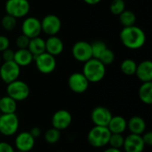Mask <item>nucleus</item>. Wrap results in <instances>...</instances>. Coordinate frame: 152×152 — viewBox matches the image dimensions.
I'll list each match as a JSON object with an SVG mask.
<instances>
[{
  "label": "nucleus",
  "instance_id": "nucleus-1",
  "mask_svg": "<svg viewBox=\"0 0 152 152\" xmlns=\"http://www.w3.org/2000/svg\"><path fill=\"white\" fill-rule=\"evenodd\" d=\"M119 38L122 45L131 50L140 49L146 43L145 32L135 25L123 27L119 34Z\"/></svg>",
  "mask_w": 152,
  "mask_h": 152
},
{
  "label": "nucleus",
  "instance_id": "nucleus-2",
  "mask_svg": "<svg viewBox=\"0 0 152 152\" xmlns=\"http://www.w3.org/2000/svg\"><path fill=\"white\" fill-rule=\"evenodd\" d=\"M82 73L89 83H98L105 77L106 66L99 59L92 58L84 63Z\"/></svg>",
  "mask_w": 152,
  "mask_h": 152
},
{
  "label": "nucleus",
  "instance_id": "nucleus-3",
  "mask_svg": "<svg viewBox=\"0 0 152 152\" xmlns=\"http://www.w3.org/2000/svg\"><path fill=\"white\" fill-rule=\"evenodd\" d=\"M111 133L107 126H94L87 134L88 143L94 148H102L109 144Z\"/></svg>",
  "mask_w": 152,
  "mask_h": 152
},
{
  "label": "nucleus",
  "instance_id": "nucleus-4",
  "mask_svg": "<svg viewBox=\"0 0 152 152\" xmlns=\"http://www.w3.org/2000/svg\"><path fill=\"white\" fill-rule=\"evenodd\" d=\"M6 14H9L16 19L26 17L30 10L28 0H6L4 4Z\"/></svg>",
  "mask_w": 152,
  "mask_h": 152
},
{
  "label": "nucleus",
  "instance_id": "nucleus-5",
  "mask_svg": "<svg viewBox=\"0 0 152 152\" xmlns=\"http://www.w3.org/2000/svg\"><path fill=\"white\" fill-rule=\"evenodd\" d=\"M30 93L29 86L22 80H15L7 84L6 94L9 97L12 98L16 102H21L26 100Z\"/></svg>",
  "mask_w": 152,
  "mask_h": 152
},
{
  "label": "nucleus",
  "instance_id": "nucleus-6",
  "mask_svg": "<svg viewBox=\"0 0 152 152\" xmlns=\"http://www.w3.org/2000/svg\"><path fill=\"white\" fill-rule=\"evenodd\" d=\"M20 121L15 113L0 116V134L4 136L14 135L19 129Z\"/></svg>",
  "mask_w": 152,
  "mask_h": 152
},
{
  "label": "nucleus",
  "instance_id": "nucleus-7",
  "mask_svg": "<svg viewBox=\"0 0 152 152\" xmlns=\"http://www.w3.org/2000/svg\"><path fill=\"white\" fill-rule=\"evenodd\" d=\"M35 65L37 70L42 74H51L54 71L56 68V59L55 56L45 52L37 56H34Z\"/></svg>",
  "mask_w": 152,
  "mask_h": 152
},
{
  "label": "nucleus",
  "instance_id": "nucleus-8",
  "mask_svg": "<svg viewBox=\"0 0 152 152\" xmlns=\"http://www.w3.org/2000/svg\"><path fill=\"white\" fill-rule=\"evenodd\" d=\"M20 74V67L13 61H4L0 65V78L6 85L17 80Z\"/></svg>",
  "mask_w": 152,
  "mask_h": 152
},
{
  "label": "nucleus",
  "instance_id": "nucleus-9",
  "mask_svg": "<svg viewBox=\"0 0 152 152\" xmlns=\"http://www.w3.org/2000/svg\"><path fill=\"white\" fill-rule=\"evenodd\" d=\"M71 53L75 60L79 62L85 63L86 61L93 58L91 44L83 40L77 41L73 45Z\"/></svg>",
  "mask_w": 152,
  "mask_h": 152
},
{
  "label": "nucleus",
  "instance_id": "nucleus-10",
  "mask_svg": "<svg viewBox=\"0 0 152 152\" xmlns=\"http://www.w3.org/2000/svg\"><path fill=\"white\" fill-rule=\"evenodd\" d=\"M42 31L47 36H56L61 28V20L55 14H47L41 20Z\"/></svg>",
  "mask_w": 152,
  "mask_h": 152
},
{
  "label": "nucleus",
  "instance_id": "nucleus-11",
  "mask_svg": "<svg viewBox=\"0 0 152 152\" xmlns=\"http://www.w3.org/2000/svg\"><path fill=\"white\" fill-rule=\"evenodd\" d=\"M42 32L41 20L36 17L30 16L24 19L21 23V34L29 38L38 37Z\"/></svg>",
  "mask_w": 152,
  "mask_h": 152
},
{
  "label": "nucleus",
  "instance_id": "nucleus-12",
  "mask_svg": "<svg viewBox=\"0 0 152 152\" xmlns=\"http://www.w3.org/2000/svg\"><path fill=\"white\" fill-rule=\"evenodd\" d=\"M68 85L72 92L76 94H83L88 89L89 81L82 72H74L69 76Z\"/></svg>",
  "mask_w": 152,
  "mask_h": 152
},
{
  "label": "nucleus",
  "instance_id": "nucleus-13",
  "mask_svg": "<svg viewBox=\"0 0 152 152\" xmlns=\"http://www.w3.org/2000/svg\"><path fill=\"white\" fill-rule=\"evenodd\" d=\"M111 118L112 114L110 110L102 106L95 107L91 113V119L93 123L94 126H108Z\"/></svg>",
  "mask_w": 152,
  "mask_h": 152
},
{
  "label": "nucleus",
  "instance_id": "nucleus-14",
  "mask_svg": "<svg viewBox=\"0 0 152 152\" xmlns=\"http://www.w3.org/2000/svg\"><path fill=\"white\" fill-rule=\"evenodd\" d=\"M72 123V116L66 110H60L54 112L52 117V126L60 131L67 129Z\"/></svg>",
  "mask_w": 152,
  "mask_h": 152
},
{
  "label": "nucleus",
  "instance_id": "nucleus-15",
  "mask_svg": "<svg viewBox=\"0 0 152 152\" xmlns=\"http://www.w3.org/2000/svg\"><path fill=\"white\" fill-rule=\"evenodd\" d=\"M35 138L30 134L29 132H20L19 133L14 140V146L17 151L28 152L35 146Z\"/></svg>",
  "mask_w": 152,
  "mask_h": 152
},
{
  "label": "nucleus",
  "instance_id": "nucleus-16",
  "mask_svg": "<svg viewBox=\"0 0 152 152\" xmlns=\"http://www.w3.org/2000/svg\"><path fill=\"white\" fill-rule=\"evenodd\" d=\"M123 148L125 152H143L145 144L142 135L130 134L125 138Z\"/></svg>",
  "mask_w": 152,
  "mask_h": 152
},
{
  "label": "nucleus",
  "instance_id": "nucleus-17",
  "mask_svg": "<svg viewBox=\"0 0 152 152\" xmlns=\"http://www.w3.org/2000/svg\"><path fill=\"white\" fill-rule=\"evenodd\" d=\"M140 81L152 82V61L150 60H145L137 64L135 74Z\"/></svg>",
  "mask_w": 152,
  "mask_h": 152
},
{
  "label": "nucleus",
  "instance_id": "nucleus-18",
  "mask_svg": "<svg viewBox=\"0 0 152 152\" xmlns=\"http://www.w3.org/2000/svg\"><path fill=\"white\" fill-rule=\"evenodd\" d=\"M64 50V44L62 40L57 36H50L45 40V52L57 56L60 55Z\"/></svg>",
  "mask_w": 152,
  "mask_h": 152
},
{
  "label": "nucleus",
  "instance_id": "nucleus-19",
  "mask_svg": "<svg viewBox=\"0 0 152 152\" xmlns=\"http://www.w3.org/2000/svg\"><path fill=\"white\" fill-rule=\"evenodd\" d=\"M107 127L111 134H123L127 129V121L122 116H112Z\"/></svg>",
  "mask_w": 152,
  "mask_h": 152
},
{
  "label": "nucleus",
  "instance_id": "nucleus-20",
  "mask_svg": "<svg viewBox=\"0 0 152 152\" xmlns=\"http://www.w3.org/2000/svg\"><path fill=\"white\" fill-rule=\"evenodd\" d=\"M34 61L33 54L29 52L28 48L26 49H18L14 52L13 61L18 64L20 67H27Z\"/></svg>",
  "mask_w": 152,
  "mask_h": 152
},
{
  "label": "nucleus",
  "instance_id": "nucleus-21",
  "mask_svg": "<svg viewBox=\"0 0 152 152\" xmlns=\"http://www.w3.org/2000/svg\"><path fill=\"white\" fill-rule=\"evenodd\" d=\"M127 129L131 134L142 135L146 130V122L140 116H134L127 121Z\"/></svg>",
  "mask_w": 152,
  "mask_h": 152
},
{
  "label": "nucleus",
  "instance_id": "nucleus-22",
  "mask_svg": "<svg viewBox=\"0 0 152 152\" xmlns=\"http://www.w3.org/2000/svg\"><path fill=\"white\" fill-rule=\"evenodd\" d=\"M28 49L33 56H37L45 52V40L39 36L30 38Z\"/></svg>",
  "mask_w": 152,
  "mask_h": 152
},
{
  "label": "nucleus",
  "instance_id": "nucleus-23",
  "mask_svg": "<svg viewBox=\"0 0 152 152\" xmlns=\"http://www.w3.org/2000/svg\"><path fill=\"white\" fill-rule=\"evenodd\" d=\"M17 110V102L8 95L3 96L0 99V111L2 114L15 113Z\"/></svg>",
  "mask_w": 152,
  "mask_h": 152
},
{
  "label": "nucleus",
  "instance_id": "nucleus-24",
  "mask_svg": "<svg viewBox=\"0 0 152 152\" xmlns=\"http://www.w3.org/2000/svg\"><path fill=\"white\" fill-rule=\"evenodd\" d=\"M139 98L140 100L147 104H152V82H144L139 88Z\"/></svg>",
  "mask_w": 152,
  "mask_h": 152
},
{
  "label": "nucleus",
  "instance_id": "nucleus-25",
  "mask_svg": "<svg viewBox=\"0 0 152 152\" xmlns=\"http://www.w3.org/2000/svg\"><path fill=\"white\" fill-rule=\"evenodd\" d=\"M119 21L123 27H130L135 24L136 15L134 12L130 10H125L119 15Z\"/></svg>",
  "mask_w": 152,
  "mask_h": 152
},
{
  "label": "nucleus",
  "instance_id": "nucleus-26",
  "mask_svg": "<svg viewBox=\"0 0 152 152\" xmlns=\"http://www.w3.org/2000/svg\"><path fill=\"white\" fill-rule=\"evenodd\" d=\"M137 63L132 59H126L120 64V70L126 76H133L135 74Z\"/></svg>",
  "mask_w": 152,
  "mask_h": 152
},
{
  "label": "nucleus",
  "instance_id": "nucleus-27",
  "mask_svg": "<svg viewBox=\"0 0 152 152\" xmlns=\"http://www.w3.org/2000/svg\"><path fill=\"white\" fill-rule=\"evenodd\" d=\"M91 48H92L93 58L99 59L101 57V55L104 53V51L108 48V46L103 41L97 40L91 44Z\"/></svg>",
  "mask_w": 152,
  "mask_h": 152
},
{
  "label": "nucleus",
  "instance_id": "nucleus-28",
  "mask_svg": "<svg viewBox=\"0 0 152 152\" xmlns=\"http://www.w3.org/2000/svg\"><path fill=\"white\" fill-rule=\"evenodd\" d=\"M1 25L3 27V28L6 31H12L17 25V19L9 15V14H5L2 20H1Z\"/></svg>",
  "mask_w": 152,
  "mask_h": 152
},
{
  "label": "nucleus",
  "instance_id": "nucleus-29",
  "mask_svg": "<svg viewBox=\"0 0 152 152\" xmlns=\"http://www.w3.org/2000/svg\"><path fill=\"white\" fill-rule=\"evenodd\" d=\"M61 138V131L56 128H50L45 134V140L49 144L56 143Z\"/></svg>",
  "mask_w": 152,
  "mask_h": 152
},
{
  "label": "nucleus",
  "instance_id": "nucleus-30",
  "mask_svg": "<svg viewBox=\"0 0 152 152\" xmlns=\"http://www.w3.org/2000/svg\"><path fill=\"white\" fill-rule=\"evenodd\" d=\"M126 10V3L124 0H112L110 4V11L113 15L118 16Z\"/></svg>",
  "mask_w": 152,
  "mask_h": 152
},
{
  "label": "nucleus",
  "instance_id": "nucleus-31",
  "mask_svg": "<svg viewBox=\"0 0 152 152\" xmlns=\"http://www.w3.org/2000/svg\"><path fill=\"white\" fill-rule=\"evenodd\" d=\"M124 141H125V137L123 136V134H111L110 141H109V144H110V147L116 148V149H121V148H123Z\"/></svg>",
  "mask_w": 152,
  "mask_h": 152
},
{
  "label": "nucleus",
  "instance_id": "nucleus-32",
  "mask_svg": "<svg viewBox=\"0 0 152 152\" xmlns=\"http://www.w3.org/2000/svg\"><path fill=\"white\" fill-rule=\"evenodd\" d=\"M99 60L105 65H110L113 63V61H115V53L112 50L107 48L104 53L101 55V57L99 58Z\"/></svg>",
  "mask_w": 152,
  "mask_h": 152
},
{
  "label": "nucleus",
  "instance_id": "nucleus-33",
  "mask_svg": "<svg viewBox=\"0 0 152 152\" xmlns=\"http://www.w3.org/2000/svg\"><path fill=\"white\" fill-rule=\"evenodd\" d=\"M29 40H30L29 37H28L27 36H25L23 34H20L17 37V38L15 40V45L18 49H26L28 46Z\"/></svg>",
  "mask_w": 152,
  "mask_h": 152
},
{
  "label": "nucleus",
  "instance_id": "nucleus-34",
  "mask_svg": "<svg viewBox=\"0 0 152 152\" xmlns=\"http://www.w3.org/2000/svg\"><path fill=\"white\" fill-rule=\"evenodd\" d=\"M1 53V59L4 60V61H13V57H14V51L12 50L11 48H7L4 51H3Z\"/></svg>",
  "mask_w": 152,
  "mask_h": 152
},
{
  "label": "nucleus",
  "instance_id": "nucleus-35",
  "mask_svg": "<svg viewBox=\"0 0 152 152\" xmlns=\"http://www.w3.org/2000/svg\"><path fill=\"white\" fill-rule=\"evenodd\" d=\"M10 46V40L7 37L0 35V53L4 51L5 49L9 48Z\"/></svg>",
  "mask_w": 152,
  "mask_h": 152
},
{
  "label": "nucleus",
  "instance_id": "nucleus-36",
  "mask_svg": "<svg viewBox=\"0 0 152 152\" xmlns=\"http://www.w3.org/2000/svg\"><path fill=\"white\" fill-rule=\"evenodd\" d=\"M0 152H15V151L10 143L6 142H0Z\"/></svg>",
  "mask_w": 152,
  "mask_h": 152
},
{
  "label": "nucleus",
  "instance_id": "nucleus-37",
  "mask_svg": "<svg viewBox=\"0 0 152 152\" xmlns=\"http://www.w3.org/2000/svg\"><path fill=\"white\" fill-rule=\"evenodd\" d=\"M142 140H143V142L145 145L147 146H151L152 145V133L150 132H146V133H143L142 134Z\"/></svg>",
  "mask_w": 152,
  "mask_h": 152
},
{
  "label": "nucleus",
  "instance_id": "nucleus-38",
  "mask_svg": "<svg viewBox=\"0 0 152 152\" xmlns=\"http://www.w3.org/2000/svg\"><path fill=\"white\" fill-rule=\"evenodd\" d=\"M29 133L36 139V138H37V137H39L41 135V129L39 127H37V126H35V127H32L30 129Z\"/></svg>",
  "mask_w": 152,
  "mask_h": 152
},
{
  "label": "nucleus",
  "instance_id": "nucleus-39",
  "mask_svg": "<svg viewBox=\"0 0 152 152\" xmlns=\"http://www.w3.org/2000/svg\"><path fill=\"white\" fill-rule=\"evenodd\" d=\"M86 4H90V5H94V4H99L102 0H83Z\"/></svg>",
  "mask_w": 152,
  "mask_h": 152
},
{
  "label": "nucleus",
  "instance_id": "nucleus-40",
  "mask_svg": "<svg viewBox=\"0 0 152 152\" xmlns=\"http://www.w3.org/2000/svg\"><path fill=\"white\" fill-rule=\"evenodd\" d=\"M103 152H122L120 149H116V148H112V147H109L107 148Z\"/></svg>",
  "mask_w": 152,
  "mask_h": 152
},
{
  "label": "nucleus",
  "instance_id": "nucleus-41",
  "mask_svg": "<svg viewBox=\"0 0 152 152\" xmlns=\"http://www.w3.org/2000/svg\"><path fill=\"white\" fill-rule=\"evenodd\" d=\"M1 61H2V59H1V53H0V64H1Z\"/></svg>",
  "mask_w": 152,
  "mask_h": 152
},
{
  "label": "nucleus",
  "instance_id": "nucleus-42",
  "mask_svg": "<svg viewBox=\"0 0 152 152\" xmlns=\"http://www.w3.org/2000/svg\"><path fill=\"white\" fill-rule=\"evenodd\" d=\"M15 152H24V151H15Z\"/></svg>",
  "mask_w": 152,
  "mask_h": 152
},
{
  "label": "nucleus",
  "instance_id": "nucleus-43",
  "mask_svg": "<svg viewBox=\"0 0 152 152\" xmlns=\"http://www.w3.org/2000/svg\"><path fill=\"white\" fill-rule=\"evenodd\" d=\"M58 152H64V151H58Z\"/></svg>",
  "mask_w": 152,
  "mask_h": 152
},
{
  "label": "nucleus",
  "instance_id": "nucleus-44",
  "mask_svg": "<svg viewBox=\"0 0 152 152\" xmlns=\"http://www.w3.org/2000/svg\"><path fill=\"white\" fill-rule=\"evenodd\" d=\"M0 99H1V97H0Z\"/></svg>",
  "mask_w": 152,
  "mask_h": 152
}]
</instances>
